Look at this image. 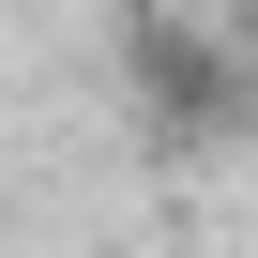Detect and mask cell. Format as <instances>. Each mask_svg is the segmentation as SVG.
Returning <instances> with one entry per match:
<instances>
[{
	"label": "cell",
	"instance_id": "cell-1",
	"mask_svg": "<svg viewBox=\"0 0 258 258\" xmlns=\"http://www.w3.org/2000/svg\"><path fill=\"white\" fill-rule=\"evenodd\" d=\"M121 76H137V106L167 121L182 152H228L243 106H258V91H243V46H228L213 16H137V31H121Z\"/></svg>",
	"mask_w": 258,
	"mask_h": 258
}]
</instances>
